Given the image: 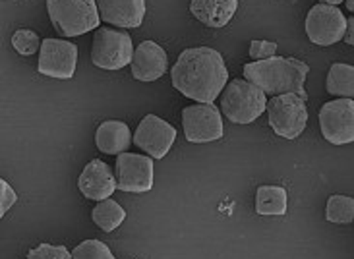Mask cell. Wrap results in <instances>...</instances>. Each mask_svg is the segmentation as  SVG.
Masks as SVG:
<instances>
[{"label": "cell", "instance_id": "12", "mask_svg": "<svg viewBox=\"0 0 354 259\" xmlns=\"http://www.w3.org/2000/svg\"><path fill=\"white\" fill-rule=\"evenodd\" d=\"M174 142H176L174 126L159 116L147 115L136 128L134 145L153 159H163L171 151Z\"/></svg>", "mask_w": 354, "mask_h": 259}, {"label": "cell", "instance_id": "14", "mask_svg": "<svg viewBox=\"0 0 354 259\" xmlns=\"http://www.w3.org/2000/svg\"><path fill=\"white\" fill-rule=\"evenodd\" d=\"M132 76L140 81H155L169 68V58L161 45H157L155 41H144L140 43V47L134 50L132 58Z\"/></svg>", "mask_w": 354, "mask_h": 259}, {"label": "cell", "instance_id": "25", "mask_svg": "<svg viewBox=\"0 0 354 259\" xmlns=\"http://www.w3.org/2000/svg\"><path fill=\"white\" fill-rule=\"evenodd\" d=\"M275 52H277V43H273V41H252L248 55L254 62H258V60H268V58L275 57Z\"/></svg>", "mask_w": 354, "mask_h": 259}, {"label": "cell", "instance_id": "4", "mask_svg": "<svg viewBox=\"0 0 354 259\" xmlns=\"http://www.w3.org/2000/svg\"><path fill=\"white\" fill-rule=\"evenodd\" d=\"M48 18L62 37H76L99 29L97 0H47Z\"/></svg>", "mask_w": 354, "mask_h": 259}, {"label": "cell", "instance_id": "21", "mask_svg": "<svg viewBox=\"0 0 354 259\" xmlns=\"http://www.w3.org/2000/svg\"><path fill=\"white\" fill-rule=\"evenodd\" d=\"M326 217L329 222L348 224L354 221V200L348 195H331L327 200Z\"/></svg>", "mask_w": 354, "mask_h": 259}, {"label": "cell", "instance_id": "22", "mask_svg": "<svg viewBox=\"0 0 354 259\" xmlns=\"http://www.w3.org/2000/svg\"><path fill=\"white\" fill-rule=\"evenodd\" d=\"M74 259H115V253L101 240H86L72 251Z\"/></svg>", "mask_w": 354, "mask_h": 259}, {"label": "cell", "instance_id": "19", "mask_svg": "<svg viewBox=\"0 0 354 259\" xmlns=\"http://www.w3.org/2000/svg\"><path fill=\"white\" fill-rule=\"evenodd\" d=\"M327 93L343 99H354V66L337 62L327 74Z\"/></svg>", "mask_w": 354, "mask_h": 259}, {"label": "cell", "instance_id": "26", "mask_svg": "<svg viewBox=\"0 0 354 259\" xmlns=\"http://www.w3.org/2000/svg\"><path fill=\"white\" fill-rule=\"evenodd\" d=\"M18 202V193L6 180H0V217H4L12 209V205Z\"/></svg>", "mask_w": 354, "mask_h": 259}, {"label": "cell", "instance_id": "3", "mask_svg": "<svg viewBox=\"0 0 354 259\" xmlns=\"http://www.w3.org/2000/svg\"><path fill=\"white\" fill-rule=\"evenodd\" d=\"M221 111L234 124H252L268 111V93L248 79H232L223 91Z\"/></svg>", "mask_w": 354, "mask_h": 259}, {"label": "cell", "instance_id": "7", "mask_svg": "<svg viewBox=\"0 0 354 259\" xmlns=\"http://www.w3.org/2000/svg\"><path fill=\"white\" fill-rule=\"evenodd\" d=\"M182 128L190 144L217 142L225 134L221 111L213 103H198L182 111Z\"/></svg>", "mask_w": 354, "mask_h": 259}, {"label": "cell", "instance_id": "2", "mask_svg": "<svg viewBox=\"0 0 354 259\" xmlns=\"http://www.w3.org/2000/svg\"><path fill=\"white\" fill-rule=\"evenodd\" d=\"M308 68L306 62L298 58L271 57L268 60L250 62L244 66V79L258 86L269 95H285L297 93L302 99H308L304 81H306Z\"/></svg>", "mask_w": 354, "mask_h": 259}, {"label": "cell", "instance_id": "27", "mask_svg": "<svg viewBox=\"0 0 354 259\" xmlns=\"http://www.w3.org/2000/svg\"><path fill=\"white\" fill-rule=\"evenodd\" d=\"M345 41L354 47V18H348L346 19V35H345Z\"/></svg>", "mask_w": 354, "mask_h": 259}, {"label": "cell", "instance_id": "5", "mask_svg": "<svg viewBox=\"0 0 354 259\" xmlns=\"http://www.w3.org/2000/svg\"><path fill=\"white\" fill-rule=\"evenodd\" d=\"M266 113L271 130L285 140H297L308 124L306 99L297 93H285L269 99Z\"/></svg>", "mask_w": 354, "mask_h": 259}, {"label": "cell", "instance_id": "18", "mask_svg": "<svg viewBox=\"0 0 354 259\" xmlns=\"http://www.w3.org/2000/svg\"><path fill=\"white\" fill-rule=\"evenodd\" d=\"M258 215H285L287 213V190L281 186H259L256 192Z\"/></svg>", "mask_w": 354, "mask_h": 259}, {"label": "cell", "instance_id": "13", "mask_svg": "<svg viewBox=\"0 0 354 259\" xmlns=\"http://www.w3.org/2000/svg\"><path fill=\"white\" fill-rule=\"evenodd\" d=\"M77 188L87 200L103 202V200H109L115 190H118V184H116L113 169L103 161L93 159L86 164V169L80 174Z\"/></svg>", "mask_w": 354, "mask_h": 259}, {"label": "cell", "instance_id": "9", "mask_svg": "<svg viewBox=\"0 0 354 259\" xmlns=\"http://www.w3.org/2000/svg\"><path fill=\"white\" fill-rule=\"evenodd\" d=\"M306 35L319 47H329L343 41L346 35L345 14L337 6L317 4L308 12Z\"/></svg>", "mask_w": 354, "mask_h": 259}, {"label": "cell", "instance_id": "23", "mask_svg": "<svg viewBox=\"0 0 354 259\" xmlns=\"http://www.w3.org/2000/svg\"><path fill=\"white\" fill-rule=\"evenodd\" d=\"M43 41L39 39V35L31 29H18L14 35H12V47L18 50L19 55L24 57H31L37 52V48H41Z\"/></svg>", "mask_w": 354, "mask_h": 259}, {"label": "cell", "instance_id": "29", "mask_svg": "<svg viewBox=\"0 0 354 259\" xmlns=\"http://www.w3.org/2000/svg\"><path fill=\"white\" fill-rule=\"evenodd\" d=\"M346 2V8L351 10V12H354V0H345Z\"/></svg>", "mask_w": 354, "mask_h": 259}, {"label": "cell", "instance_id": "6", "mask_svg": "<svg viewBox=\"0 0 354 259\" xmlns=\"http://www.w3.org/2000/svg\"><path fill=\"white\" fill-rule=\"evenodd\" d=\"M134 45L124 31L113 28H99L91 43V62L103 70H120L132 64Z\"/></svg>", "mask_w": 354, "mask_h": 259}, {"label": "cell", "instance_id": "20", "mask_svg": "<svg viewBox=\"0 0 354 259\" xmlns=\"http://www.w3.org/2000/svg\"><path fill=\"white\" fill-rule=\"evenodd\" d=\"M91 219L101 231L113 232L124 222L126 211L115 200L109 198V200H103V202H97L93 211H91Z\"/></svg>", "mask_w": 354, "mask_h": 259}, {"label": "cell", "instance_id": "8", "mask_svg": "<svg viewBox=\"0 0 354 259\" xmlns=\"http://www.w3.org/2000/svg\"><path fill=\"white\" fill-rule=\"evenodd\" d=\"M322 134L331 145L354 142V99H335L319 111Z\"/></svg>", "mask_w": 354, "mask_h": 259}, {"label": "cell", "instance_id": "10", "mask_svg": "<svg viewBox=\"0 0 354 259\" xmlns=\"http://www.w3.org/2000/svg\"><path fill=\"white\" fill-rule=\"evenodd\" d=\"M77 47L64 39H45L39 48V74L55 79H70L76 72Z\"/></svg>", "mask_w": 354, "mask_h": 259}, {"label": "cell", "instance_id": "17", "mask_svg": "<svg viewBox=\"0 0 354 259\" xmlns=\"http://www.w3.org/2000/svg\"><path fill=\"white\" fill-rule=\"evenodd\" d=\"M132 142L134 137L130 135V128L120 120H106L95 132L97 149L106 155L126 153Z\"/></svg>", "mask_w": 354, "mask_h": 259}, {"label": "cell", "instance_id": "15", "mask_svg": "<svg viewBox=\"0 0 354 259\" xmlns=\"http://www.w3.org/2000/svg\"><path fill=\"white\" fill-rule=\"evenodd\" d=\"M105 23L116 28H140L145 18V0H97Z\"/></svg>", "mask_w": 354, "mask_h": 259}, {"label": "cell", "instance_id": "16", "mask_svg": "<svg viewBox=\"0 0 354 259\" xmlns=\"http://www.w3.org/2000/svg\"><path fill=\"white\" fill-rule=\"evenodd\" d=\"M239 10V0H192L190 12L207 28H225Z\"/></svg>", "mask_w": 354, "mask_h": 259}, {"label": "cell", "instance_id": "28", "mask_svg": "<svg viewBox=\"0 0 354 259\" xmlns=\"http://www.w3.org/2000/svg\"><path fill=\"white\" fill-rule=\"evenodd\" d=\"M341 2H345V0H319V4H329V6H337Z\"/></svg>", "mask_w": 354, "mask_h": 259}, {"label": "cell", "instance_id": "24", "mask_svg": "<svg viewBox=\"0 0 354 259\" xmlns=\"http://www.w3.org/2000/svg\"><path fill=\"white\" fill-rule=\"evenodd\" d=\"M28 259H74L72 253L64 246H53V244H39L37 248L29 250Z\"/></svg>", "mask_w": 354, "mask_h": 259}, {"label": "cell", "instance_id": "1", "mask_svg": "<svg viewBox=\"0 0 354 259\" xmlns=\"http://www.w3.org/2000/svg\"><path fill=\"white\" fill-rule=\"evenodd\" d=\"M174 89L198 103H213L229 84V70L215 48L194 47L182 50L171 68Z\"/></svg>", "mask_w": 354, "mask_h": 259}, {"label": "cell", "instance_id": "11", "mask_svg": "<svg viewBox=\"0 0 354 259\" xmlns=\"http://www.w3.org/2000/svg\"><path fill=\"white\" fill-rule=\"evenodd\" d=\"M118 190L145 193L153 188V161L145 155L120 153L116 157Z\"/></svg>", "mask_w": 354, "mask_h": 259}]
</instances>
